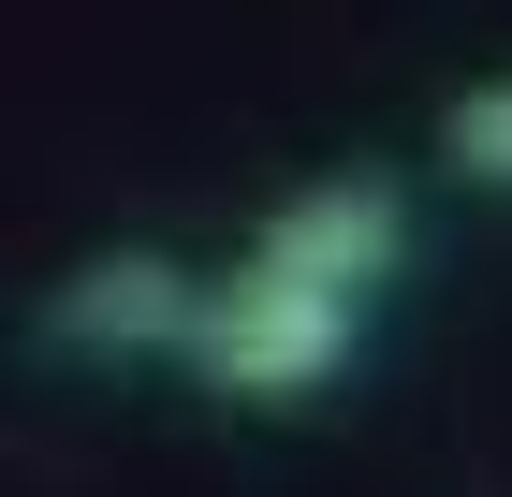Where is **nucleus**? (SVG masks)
Returning a JSON list of instances; mask_svg holds the SVG:
<instances>
[{
	"label": "nucleus",
	"instance_id": "7ed1b4c3",
	"mask_svg": "<svg viewBox=\"0 0 512 497\" xmlns=\"http://www.w3.org/2000/svg\"><path fill=\"white\" fill-rule=\"evenodd\" d=\"M191 278L161 264V249H118V264H88L74 293H59V337H88V351H191Z\"/></svg>",
	"mask_w": 512,
	"mask_h": 497
},
{
	"label": "nucleus",
	"instance_id": "f257e3e1",
	"mask_svg": "<svg viewBox=\"0 0 512 497\" xmlns=\"http://www.w3.org/2000/svg\"><path fill=\"white\" fill-rule=\"evenodd\" d=\"M191 366L235 395H322L352 366V293H322L293 264H249L220 307H191Z\"/></svg>",
	"mask_w": 512,
	"mask_h": 497
},
{
	"label": "nucleus",
	"instance_id": "20e7f679",
	"mask_svg": "<svg viewBox=\"0 0 512 497\" xmlns=\"http://www.w3.org/2000/svg\"><path fill=\"white\" fill-rule=\"evenodd\" d=\"M454 161H469L483 191H512V74H483L469 103H454Z\"/></svg>",
	"mask_w": 512,
	"mask_h": 497
},
{
	"label": "nucleus",
	"instance_id": "f03ea898",
	"mask_svg": "<svg viewBox=\"0 0 512 497\" xmlns=\"http://www.w3.org/2000/svg\"><path fill=\"white\" fill-rule=\"evenodd\" d=\"M395 249H410L395 191H381V176H337V191H293V205H278L249 264H293V278H322V293H381Z\"/></svg>",
	"mask_w": 512,
	"mask_h": 497
}]
</instances>
